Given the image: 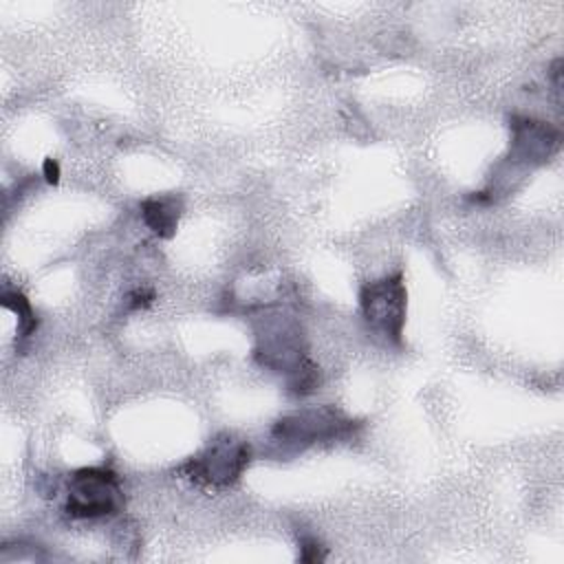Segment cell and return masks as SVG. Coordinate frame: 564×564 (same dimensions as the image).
<instances>
[{
	"mask_svg": "<svg viewBox=\"0 0 564 564\" xmlns=\"http://www.w3.org/2000/svg\"><path fill=\"white\" fill-rule=\"evenodd\" d=\"M123 487L108 467H82L68 476L64 511L77 520L115 516L123 509Z\"/></svg>",
	"mask_w": 564,
	"mask_h": 564,
	"instance_id": "cell-2",
	"label": "cell"
},
{
	"mask_svg": "<svg viewBox=\"0 0 564 564\" xmlns=\"http://www.w3.org/2000/svg\"><path fill=\"white\" fill-rule=\"evenodd\" d=\"M560 130L549 126L546 121L531 117H513L511 119V152L509 161L513 163H544L560 148Z\"/></svg>",
	"mask_w": 564,
	"mask_h": 564,
	"instance_id": "cell-6",
	"label": "cell"
},
{
	"mask_svg": "<svg viewBox=\"0 0 564 564\" xmlns=\"http://www.w3.org/2000/svg\"><path fill=\"white\" fill-rule=\"evenodd\" d=\"M152 297H154V295H152V291H145V289H139V291H134V293L130 295V300H132V306H134V308H139V306L143 308V306H148V304L152 302Z\"/></svg>",
	"mask_w": 564,
	"mask_h": 564,
	"instance_id": "cell-10",
	"label": "cell"
},
{
	"mask_svg": "<svg viewBox=\"0 0 564 564\" xmlns=\"http://www.w3.org/2000/svg\"><path fill=\"white\" fill-rule=\"evenodd\" d=\"M251 447L231 434L216 436L203 452H198L185 465V474L192 482L209 489H225L234 485L249 467Z\"/></svg>",
	"mask_w": 564,
	"mask_h": 564,
	"instance_id": "cell-4",
	"label": "cell"
},
{
	"mask_svg": "<svg viewBox=\"0 0 564 564\" xmlns=\"http://www.w3.org/2000/svg\"><path fill=\"white\" fill-rule=\"evenodd\" d=\"M2 304L18 315L22 337H29L37 328V317H35L29 300L20 291H4L2 293Z\"/></svg>",
	"mask_w": 564,
	"mask_h": 564,
	"instance_id": "cell-8",
	"label": "cell"
},
{
	"mask_svg": "<svg viewBox=\"0 0 564 564\" xmlns=\"http://www.w3.org/2000/svg\"><path fill=\"white\" fill-rule=\"evenodd\" d=\"M256 359L264 368L284 375L293 394H308L319 383L317 366L308 359L302 328L293 317L269 315L262 319Z\"/></svg>",
	"mask_w": 564,
	"mask_h": 564,
	"instance_id": "cell-1",
	"label": "cell"
},
{
	"mask_svg": "<svg viewBox=\"0 0 564 564\" xmlns=\"http://www.w3.org/2000/svg\"><path fill=\"white\" fill-rule=\"evenodd\" d=\"M326 557V549L315 538L300 540V560L302 562H322Z\"/></svg>",
	"mask_w": 564,
	"mask_h": 564,
	"instance_id": "cell-9",
	"label": "cell"
},
{
	"mask_svg": "<svg viewBox=\"0 0 564 564\" xmlns=\"http://www.w3.org/2000/svg\"><path fill=\"white\" fill-rule=\"evenodd\" d=\"M359 304L368 326L386 337L388 341L399 344L405 324V304L408 291L403 275L397 271L392 275L366 282L359 293Z\"/></svg>",
	"mask_w": 564,
	"mask_h": 564,
	"instance_id": "cell-5",
	"label": "cell"
},
{
	"mask_svg": "<svg viewBox=\"0 0 564 564\" xmlns=\"http://www.w3.org/2000/svg\"><path fill=\"white\" fill-rule=\"evenodd\" d=\"M357 423L348 419L341 410L322 405V408H306L291 412L275 421L271 430L273 443L280 447H291V449H304L308 445L317 443H328L348 436Z\"/></svg>",
	"mask_w": 564,
	"mask_h": 564,
	"instance_id": "cell-3",
	"label": "cell"
},
{
	"mask_svg": "<svg viewBox=\"0 0 564 564\" xmlns=\"http://www.w3.org/2000/svg\"><path fill=\"white\" fill-rule=\"evenodd\" d=\"M42 170H44V176H46V181H48V183H57V181H59V165H57V161L46 159Z\"/></svg>",
	"mask_w": 564,
	"mask_h": 564,
	"instance_id": "cell-11",
	"label": "cell"
},
{
	"mask_svg": "<svg viewBox=\"0 0 564 564\" xmlns=\"http://www.w3.org/2000/svg\"><path fill=\"white\" fill-rule=\"evenodd\" d=\"M181 209L183 205L176 196H150L141 203L143 223L161 238H170L176 231Z\"/></svg>",
	"mask_w": 564,
	"mask_h": 564,
	"instance_id": "cell-7",
	"label": "cell"
}]
</instances>
